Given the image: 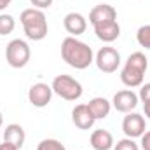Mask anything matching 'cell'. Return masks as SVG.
<instances>
[{
  "mask_svg": "<svg viewBox=\"0 0 150 150\" xmlns=\"http://www.w3.org/2000/svg\"><path fill=\"white\" fill-rule=\"evenodd\" d=\"M61 58L63 61L75 70H86L94 63L93 49L79 40L77 37H67L61 42Z\"/></svg>",
  "mask_w": 150,
  "mask_h": 150,
  "instance_id": "6da1fadb",
  "label": "cell"
},
{
  "mask_svg": "<svg viewBox=\"0 0 150 150\" xmlns=\"http://www.w3.org/2000/svg\"><path fill=\"white\" fill-rule=\"evenodd\" d=\"M149 67V59L143 52L136 51L133 54H129V58L126 59L122 70H120V80L126 87L133 89V87H140L143 84V77Z\"/></svg>",
  "mask_w": 150,
  "mask_h": 150,
  "instance_id": "7a4b0ae2",
  "label": "cell"
},
{
  "mask_svg": "<svg viewBox=\"0 0 150 150\" xmlns=\"http://www.w3.org/2000/svg\"><path fill=\"white\" fill-rule=\"evenodd\" d=\"M19 21L23 25V30H25V35L26 38L38 42V40H44L47 37V18L44 14V11L35 9V7H30V9H25L19 16Z\"/></svg>",
  "mask_w": 150,
  "mask_h": 150,
  "instance_id": "3957f363",
  "label": "cell"
},
{
  "mask_svg": "<svg viewBox=\"0 0 150 150\" xmlns=\"http://www.w3.org/2000/svg\"><path fill=\"white\" fill-rule=\"evenodd\" d=\"M51 87H52V93L65 101H77L84 93L82 84L70 75H56L52 79Z\"/></svg>",
  "mask_w": 150,
  "mask_h": 150,
  "instance_id": "277c9868",
  "label": "cell"
},
{
  "mask_svg": "<svg viewBox=\"0 0 150 150\" xmlns=\"http://www.w3.org/2000/svg\"><path fill=\"white\" fill-rule=\"evenodd\" d=\"M32 58V49L28 45V42H25L23 38H14L7 44L5 47V61L9 63V67L12 68H23L28 65Z\"/></svg>",
  "mask_w": 150,
  "mask_h": 150,
  "instance_id": "5b68a950",
  "label": "cell"
},
{
  "mask_svg": "<svg viewBox=\"0 0 150 150\" xmlns=\"http://www.w3.org/2000/svg\"><path fill=\"white\" fill-rule=\"evenodd\" d=\"M94 63H96V67H98L100 72H103V74H113L120 67V52L115 47L105 45V47H101L94 54Z\"/></svg>",
  "mask_w": 150,
  "mask_h": 150,
  "instance_id": "8992f818",
  "label": "cell"
},
{
  "mask_svg": "<svg viewBox=\"0 0 150 150\" xmlns=\"http://www.w3.org/2000/svg\"><path fill=\"white\" fill-rule=\"evenodd\" d=\"M122 131L126 134V138H142L143 133L147 131V120L142 113L129 112L126 113L124 120H122Z\"/></svg>",
  "mask_w": 150,
  "mask_h": 150,
  "instance_id": "52a82bcc",
  "label": "cell"
},
{
  "mask_svg": "<svg viewBox=\"0 0 150 150\" xmlns=\"http://www.w3.org/2000/svg\"><path fill=\"white\" fill-rule=\"evenodd\" d=\"M138 101H140V98L133 89H122L113 94L112 107L120 113H129L138 107Z\"/></svg>",
  "mask_w": 150,
  "mask_h": 150,
  "instance_id": "ba28073f",
  "label": "cell"
},
{
  "mask_svg": "<svg viewBox=\"0 0 150 150\" xmlns=\"http://www.w3.org/2000/svg\"><path fill=\"white\" fill-rule=\"evenodd\" d=\"M52 87L49 86V84H45V82H37V84H33L30 89H28V101L33 105V107H37V108H44V107H47L49 103H51V100H52Z\"/></svg>",
  "mask_w": 150,
  "mask_h": 150,
  "instance_id": "9c48e42d",
  "label": "cell"
},
{
  "mask_svg": "<svg viewBox=\"0 0 150 150\" xmlns=\"http://www.w3.org/2000/svg\"><path fill=\"white\" fill-rule=\"evenodd\" d=\"M108 21H117V11L110 4H98L91 9L89 12V23L93 26L96 25H103Z\"/></svg>",
  "mask_w": 150,
  "mask_h": 150,
  "instance_id": "30bf717a",
  "label": "cell"
},
{
  "mask_svg": "<svg viewBox=\"0 0 150 150\" xmlns=\"http://www.w3.org/2000/svg\"><path fill=\"white\" fill-rule=\"evenodd\" d=\"M72 122L75 124V127H79L82 131H89L94 126L96 119L93 117L91 110L87 108V103H80L72 110Z\"/></svg>",
  "mask_w": 150,
  "mask_h": 150,
  "instance_id": "8fae6325",
  "label": "cell"
},
{
  "mask_svg": "<svg viewBox=\"0 0 150 150\" xmlns=\"http://www.w3.org/2000/svg\"><path fill=\"white\" fill-rule=\"evenodd\" d=\"M63 26L70 37H79L87 30V19L80 12H68L63 19Z\"/></svg>",
  "mask_w": 150,
  "mask_h": 150,
  "instance_id": "7c38bea8",
  "label": "cell"
},
{
  "mask_svg": "<svg viewBox=\"0 0 150 150\" xmlns=\"http://www.w3.org/2000/svg\"><path fill=\"white\" fill-rule=\"evenodd\" d=\"M93 28H94L96 37L101 42H105V44H112L120 37V25L117 21H108V23H103V25H96Z\"/></svg>",
  "mask_w": 150,
  "mask_h": 150,
  "instance_id": "4fadbf2b",
  "label": "cell"
},
{
  "mask_svg": "<svg viewBox=\"0 0 150 150\" xmlns=\"http://www.w3.org/2000/svg\"><path fill=\"white\" fill-rule=\"evenodd\" d=\"M91 147L94 150H110L113 149V136L107 129H96L91 133Z\"/></svg>",
  "mask_w": 150,
  "mask_h": 150,
  "instance_id": "5bb4252c",
  "label": "cell"
},
{
  "mask_svg": "<svg viewBox=\"0 0 150 150\" xmlns=\"http://www.w3.org/2000/svg\"><path fill=\"white\" fill-rule=\"evenodd\" d=\"M87 108L91 110L93 117H94L96 120L107 119V117L110 115V110H112V101H108V100L103 98V96H96V98H93V100L87 103Z\"/></svg>",
  "mask_w": 150,
  "mask_h": 150,
  "instance_id": "9a60e30c",
  "label": "cell"
},
{
  "mask_svg": "<svg viewBox=\"0 0 150 150\" xmlns=\"http://www.w3.org/2000/svg\"><path fill=\"white\" fill-rule=\"evenodd\" d=\"M25 140H26V134H25L23 126H19V124H9V126H5L4 142H9V143L16 145L18 149H21L25 145Z\"/></svg>",
  "mask_w": 150,
  "mask_h": 150,
  "instance_id": "2e32d148",
  "label": "cell"
},
{
  "mask_svg": "<svg viewBox=\"0 0 150 150\" xmlns=\"http://www.w3.org/2000/svg\"><path fill=\"white\" fill-rule=\"evenodd\" d=\"M16 28V19L11 14H0V35H9Z\"/></svg>",
  "mask_w": 150,
  "mask_h": 150,
  "instance_id": "e0dca14e",
  "label": "cell"
},
{
  "mask_svg": "<svg viewBox=\"0 0 150 150\" xmlns=\"http://www.w3.org/2000/svg\"><path fill=\"white\" fill-rule=\"evenodd\" d=\"M37 150H67V147L56 138H45V140L38 142Z\"/></svg>",
  "mask_w": 150,
  "mask_h": 150,
  "instance_id": "ac0fdd59",
  "label": "cell"
},
{
  "mask_svg": "<svg viewBox=\"0 0 150 150\" xmlns=\"http://www.w3.org/2000/svg\"><path fill=\"white\" fill-rule=\"evenodd\" d=\"M136 42L145 47V49H150V25H143L138 28L136 32Z\"/></svg>",
  "mask_w": 150,
  "mask_h": 150,
  "instance_id": "d6986e66",
  "label": "cell"
},
{
  "mask_svg": "<svg viewBox=\"0 0 150 150\" xmlns=\"http://www.w3.org/2000/svg\"><path fill=\"white\" fill-rule=\"evenodd\" d=\"M113 150H140V147L133 138H122L117 143H113Z\"/></svg>",
  "mask_w": 150,
  "mask_h": 150,
  "instance_id": "ffe728a7",
  "label": "cell"
},
{
  "mask_svg": "<svg viewBox=\"0 0 150 150\" xmlns=\"http://www.w3.org/2000/svg\"><path fill=\"white\" fill-rule=\"evenodd\" d=\"M140 87H142V89H140L138 98L145 103V101H149V100H150V82H147V84H142Z\"/></svg>",
  "mask_w": 150,
  "mask_h": 150,
  "instance_id": "44dd1931",
  "label": "cell"
},
{
  "mask_svg": "<svg viewBox=\"0 0 150 150\" xmlns=\"http://www.w3.org/2000/svg\"><path fill=\"white\" fill-rule=\"evenodd\" d=\"M30 2L33 4V7H35V9L44 11V9H49V7L52 5V2H54V0H30Z\"/></svg>",
  "mask_w": 150,
  "mask_h": 150,
  "instance_id": "7402d4cb",
  "label": "cell"
},
{
  "mask_svg": "<svg viewBox=\"0 0 150 150\" xmlns=\"http://www.w3.org/2000/svg\"><path fill=\"white\" fill-rule=\"evenodd\" d=\"M142 149L143 150H150V131H145L143 136H142Z\"/></svg>",
  "mask_w": 150,
  "mask_h": 150,
  "instance_id": "603a6c76",
  "label": "cell"
},
{
  "mask_svg": "<svg viewBox=\"0 0 150 150\" xmlns=\"http://www.w3.org/2000/svg\"><path fill=\"white\" fill-rule=\"evenodd\" d=\"M0 150H19L16 145H12V143H9V142H2L0 143Z\"/></svg>",
  "mask_w": 150,
  "mask_h": 150,
  "instance_id": "cb8c5ba5",
  "label": "cell"
},
{
  "mask_svg": "<svg viewBox=\"0 0 150 150\" xmlns=\"http://www.w3.org/2000/svg\"><path fill=\"white\" fill-rule=\"evenodd\" d=\"M143 110H145V117H149L150 119V100L143 103Z\"/></svg>",
  "mask_w": 150,
  "mask_h": 150,
  "instance_id": "d4e9b609",
  "label": "cell"
},
{
  "mask_svg": "<svg viewBox=\"0 0 150 150\" xmlns=\"http://www.w3.org/2000/svg\"><path fill=\"white\" fill-rule=\"evenodd\" d=\"M11 2L12 0H0V11H5V7L11 5Z\"/></svg>",
  "mask_w": 150,
  "mask_h": 150,
  "instance_id": "484cf974",
  "label": "cell"
},
{
  "mask_svg": "<svg viewBox=\"0 0 150 150\" xmlns=\"http://www.w3.org/2000/svg\"><path fill=\"white\" fill-rule=\"evenodd\" d=\"M2 124H4V115H2V112H0V127H2Z\"/></svg>",
  "mask_w": 150,
  "mask_h": 150,
  "instance_id": "4316f807",
  "label": "cell"
}]
</instances>
